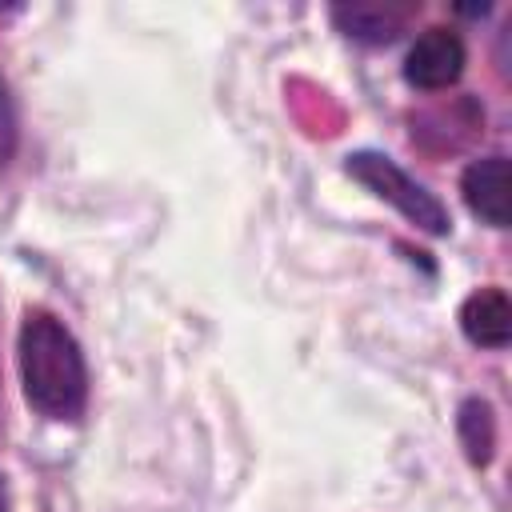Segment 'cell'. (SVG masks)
<instances>
[{
	"mask_svg": "<svg viewBox=\"0 0 512 512\" xmlns=\"http://www.w3.org/2000/svg\"><path fill=\"white\" fill-rule=\"evenodd\" d=\"M460 72H464V44H460V36L448 32V28H428V32L416 36V44L408 48L404 76H408V84H416V88H424V92H436V88L456 84Z\"/></svg>",
	"mask_w": 512,
	"mask_h": 512,
	"instance_id": "3",
	"label": "cell"
},
{
	"mask_svg": "<svg viewBox=\"0 0 512 512\" xmlns=\"http://www.w3.org/2000/svg\"><path fill=\"white\" fill-rule=\"evenodd\" d=\"M412 4H392V0H352V4H336L332 16L336 24L368 44H388L404 32V24L412 20Z\"/></svg>",
	"mask_w": 512,
	"mask_h": 512,
	"instance_id": "5",
	"label": "cell"
},
{
	"mask_svg": "<svg viewBox=\"0 0 512 512\" xmlns=\"http://www.w3.org/2000/svg\"><path fill=\"white\" fill-rule=\"evenodd\" d=\"M460 192H464L468 208L484 224H492V228H504L508 224V216H512V180H508V160L504 156L472 160L464 168Z\"/></svg>",
	"mask_w": 512,
	"mask_h": 512,
	"instance_id": "4",
	"label": "cell"
},
{
	"mask_svg": "<svg viewBox=\"0 0 512 512\" xmlns=\"http://www.w3.org/2000/svg\"><path fill=\"white\" fill-rule=\"evenodd\" d=\"M0 512H4V496H0Z\"/></svg>",
	"mask_w": 512,
	"mask_h": 512,
	"instance_id": "9",
	"label": "cell"
},
{
	"mask_svg": "<svg viewBox=\"0 0 512 512\" xmlns=\"http://www.w3.org/2000/svg\"><path fill=\"white\" fill-rule=\"evenodd\" d=\"M16 148V112H12V96H8V84L0 76V164L12 156Z\"/></svg>",
	"mask_w": 512,
	"mask_h": 512,
	"instance_id": "8",
	"label": "cell"
},
{
	"mask_svg": "<svg viewBox=\"0 0 512 512\" xmlns=\"http://www.w3.org/2000/svg\"><path fill=\"white\" fill-rule=\"evenodd\" d=\"M348 172L364 184V188H372L380 200H388V204H396L412 224H420L424 232H432V236H444L448 232V212H444V204L424 188V184H416L400 164H392L388 156H380V152H352L348 156Z\"/></svg>",
	"mask_w": 512,
	"mask_h": 512,
	"instance_id": "2",
	"label": "cell"
},
{
	"mask_svg": "<svg viewBox=\"0 0 512 512\" xmlns=\"http://www.w3.org/2000/svg\"><path fill=\"white\" fill-rule=\"evenodd\" d=\"M460 440H464V452H468L472 464H488L492 444H496V428H492L488 404L468 400V404L460 408Z\"/></svg>",
	"mask_w": 512,
	"mask_h": 512,
	"instance_id": "7",
	"label": "cell"
},
{
	"mask_svg": "<svg viewBox=\"0 0 512 512\" xmlns=\"http://www.w3.org/2000/svg\"><path fill=\"white\" fill-rule=\"evenodd\" d=\"M20 380L36 412L72 420L88 396V368L76 336L48 312H28L20 328Z\"/></svg>",
	"mask_w": 512,
	"mask_h": 512,
	"instance_id": "1",
	"label": "cell"
},
{
	"mask_svg": "<svg viewBox=\"0 0 512 512\" xmlns=\"http://www.w3.org/2000/svg\"><path fill=\"white\" fill-rule=\"evenodd\" d=\"M460 328L480 348H504L512 336V304L500 288H480L460 304Z\"/></svg>",
	"mask_w": 512,
	"mask_h": 512,
	"instance_id": "6",
	"label": "cell"
}]
</instances>
